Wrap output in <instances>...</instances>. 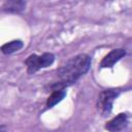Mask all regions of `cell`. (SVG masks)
Returning a JSON list of instances; mask_svg holds the SVG:
<instances>
[{"label": "cell", "mask_w": 132, "mask_h": 132, "mask_svg": "<svg viewBox=\"0 0 132 132\" xmlns=\"http://www.w3.org/2000/svg\"><path fill=\"white\" fill-rule=\"evenodd\" d=\"M55 61V55L52 53H43L38 56L36 54L30 55L25 60V65L27 66V72L29 74H33L42 68H46L51 66Z\"/></svg>", "instance_id": "7a4b0ae2"}, {"label": "cell", "mask_w": 132, "mask_h": 132, "mask_svg": "<svg viewBox=\"0 0 132 132\" xmlns=\"http://www.w3.org/2000/svg\"><path fill=\"white\" fill-rule=\"evenodd\" d=\"M23 46H24L23 41L22 40H19V39H15V40H11L9 42L4 43L1 46L0 51L4 55H11V54H13L15 52H19Z\"/></svg>", "instance_id": "ba28073f"}, {"label": "cell", "mask_w": 132, "mask_h": 132, "mask_svg": "<svg viewBox=\"0 0 132 132\" xmlns=\"http://www.w3.org/2000/svg\"><path fill=\"white\" fill-rule=\"evenodd\" d=\"M128 126V116L125 112L117 114L114 118L105 123V129L109 132H120Z\"/></svg>", "instance_id": "5b68a950"}, {"label": "cell", "mask_w": 132, "mask_h": 132, "mask_svg": "<svg viewBox=\"0 0 132 132\" xmlns=\"http://www.w3.org/2000/svg\"><path fill=\"white\" fill-rule=\"evenodd\" d=\"M126 56V50L125 48H113L109 53H107L102 60L100 61V68H112L116 63H118L122 58Z\"/></svg>", "instance_id": "277c9868"}, {"label": "cell", "mask_w": 132, "mask_h": 132, "mask_svg": "<svg viewBox=\"0 0 132 132\" xmlns=\"http://www.w3.org/2000/svg\"><path fill=\"white\" fill-rule=\"evenodd\" d=\"M26 1H21V0H9V1H5L2 8L4 11L6 12H10V13H20L22 11L25 10L26 8Z\"/></svg>", "instance_id": "8992f818"}, {"label": "cell", "mask_w": 132, "mask_h": 132, "mask_svg": "<svg viewBox=\"0 0 132 132\" xmlns=\"http://www.w3.org/2000/svg\"><path fill=\"white\" fill-rule=\"evenodd\" d=\"M0 132H6V131L4 130V128H3V127H0Z\"/></svg>", "instance_id": "9c48e42d"}, {"label": "cell", "mask_w": 132, "mask_h": 132, "mask_svg": "<svg viewBox=\"0 0 132 132\" xmlns=\"http://www.w3.org/2000/svg\"><path fill=\"white\" fill-rule=\"evenodd\" d=\"M120 93L121 92L118 89H107L99 94L97 99V108L103 117H106L111 112L113 101L119 97Z\"/></svg>", "instance_id": "3957f363"}, {"label": "cell", "mask_w": 132, "mask_h": 132, "mask_svg": "<svg viewBox=\"0 0 132 132\" xmlns=\"http://www.w3.org/2000/svg\"><path fill=\"white\" fill-rule=\"evenodd\" d=\"M66 95H67L66 89L53 91V92L51 93V95L48 96L47 100H46V107H47V108L54 107L55 105H57L58 103H60V102L66 97Z\"/></svg>", "instance_id": "52a82bcc"}, {"label": "cell", "mask_w": 132, "mask_h": 132, "mask_svg": "<svg viewBox=\"0 0 132 132\" xmlns=\"http://www.w3.org/2000/svg\"><path fill=\"white\" fill-rule=\"evenodd\" d=\"M92 58L86 54H79L70 58L65 64L57 69V76L59 81L69 87L85 75L91 68Z\"/></svg>", "instance_id": "6da1fadb"}]
</instances>
